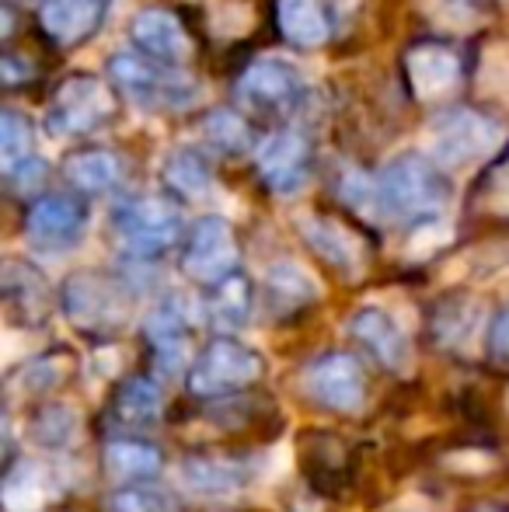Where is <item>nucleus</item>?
Returning <instances> with one entry per match:
<instances>
[{
  "label": "nucleus",
  "mask_w": 509,
  "mask_h": 512,
  "mask_svg": "<svg viewBox=\"0 0 509 512\" xmlns=\"http://www.w3.org/2000/svg\"><path fill=\"white\" fill-rule=\"evenodd\" d=\"M489 356L496 363H509V304L489 324Z\"/></svg>",
  "instance_id": "32"
},
{
  "label": "nucleus",
  "mask_w": 509,
  "mask_h": 512,
  "mask_svg": "<svg viewBox=\"0 0 509 512\" xmlns=\"http://www.w3.org/2000/svg\"><path fill=\"white\" fill-rule=\"evenodd\" d=\"M129 39L143 56L168 67H182L192 56V42L185 25L178 21V14L164 11V7H143L129 21Z\"/></svg>",
  "instance_id": "15"
},
{
  "label": "nucleus",
  "mask_w": 509,
  "mask_h": 512,
  "mask_svg": "<svg viewBox=\"0 0 509 512\" xmlns=\"http://www.w3.org/2000/svg\"><path fill=\"white\" fill-rule=\"evenodd\" d=\"M377 213L394 220H429L450 199V185L443 168L422 154H401L384 164L374 182Z\"/></svg>",
  "instance_id": "1"
},
{
  "label": "nucleus",
  "mask_w": 509,
  "mask_h": 512,
  "mask_svg": "<svg viewBox=\"0 0 509 512\" xmlns=\"http://www.w3.org/2000/svg\"><path fill=\"white\" fill-rule=\"evenodd\" d=\"M419 7L426 11V18L454 32L478 28L485 18V0H419Z\"/></svg>",
  "instance_id": "30"
},
{
  "label": "nucleus",
  "mask_w": 509,
  "mask_h": 512,
  "mask_svg": "<svg viewBox=\"0 0 509 512\" xmlns=\"http://www.w3.org/2000/svg\"><path fill=\"white\" fill-rule=\"evenodd\" d=\"M464 63L457 56V49H450L447 42L422 39L415 46H408L405 53V81L415 102L422 105H443L457 88H461Z\"/></svg>",
  "instance_id": "9"
},
{
  "label": "nucleus",
  "mask_w": 509,
  "mask_h": 512,
  "mask_svg": "<svg viewBox=\"0 0 509 512\" xmlns=\"http://www.w3.org/2000/svg\"><path fill=\"white\" fill-rule=\"evenodd\" d=\"M349 328H353V335L367 345V352L381 366H387V370H408V363H412L408 335L384 307H360Z\"/></svg>",
  "instance_id": "17"
},
{
  "label": "nucleus",
  "mask_w": 509,
  "mask_h": 512,
  "mask_svg": "<svg viewBox=\"0 0 509 512\" xmlns=\"http://www.w3.org/2000/svg\"><path fill=\"white\" fill-rule=\"evenodd\" d=\"M105 471L116 481H147L161 471V453L154 443H143V439H112L105 446Z\"/></svg>",
  "instance_id": "24"
},
{
  "label": "nucleus",
  "mask_w": 509,
  "mask_h": 512,
  "mask_svg": "<svg viewBox=\"0 0 509 512\" xmlns=\"http://www.w3.org/2000/svg\"><path fill=\"white\" fill-rule=\"evenodd\" d=\"M182 269L189 279L203 286H217L238 276V237L224 216H203L189 230L182 251Z\"/></svg>",
  "instance_id": "7"
},
{
  "label": "nucleus",
  "mask_w": 509,
  "mask_h": 512,
  "mask_svg": "<svg viewBox=\"0 0 509 512\" xmlns=\"http://www.w3.org/2000/svg\"><path fill=\"white\" fill-rule=\"evenodd\" d=\"M489 203H492V209H499V213H509V161L496 171V175H492Z\"/></svg>",
  "instance_id": "33"
},
{
  "label": "nucleus",
  "mask_w": 509,
  "mask_h": 512,
  "mask_svg": "<svg viewBox=\"0 0 509 512\" xmlns=\"http://www.w3.org/2000/svg\"><path fill=\"white\" fill-rule=\"evenodd\" d=\"M503 140L506 129L478 108H447L429 126V154L443 171L485 161L503 147Z\"/></svg>",
  "instance_id": "2"
},
{
  "label": "nucleus",
  "mask_w": 509,
  "mask_h": 512,
  "mask_svg": "<svg viewBox=\"0 0 509 512\" xmlns=\"http://www.w3.org/2000/svg\"><path fill=\"white\" fill-rule=\"evenodd\" d=\"M238 98L258 112H290L304 98V77L293 63L279 56H262L241 70Z\"/></svg>",
  "instance_id": "12"
},
{
  "label": "nucleus",
  "mask_w": 509,
  "mask_h": 512,
  "mask_svg": "<svg viewBox=\"0 0 509 512\" xmlns=\"http://www.w3.org/2000/svg\"><path fill=\"white\" fill-rule=\"evenodd\" d=\"M116 418L129 429H147L161 418V391L154 380L133 377L116 394Z\"/></svg>",
  "instance_id": "27"
},
{
  "label": "nucleus",
  "mask_w": 509,
  "mask_h": 512,
  "mask_svg": "<svg viewBox=\"0 0 509 512\" xmlns=\"http://www.w3.org/2000/svg\"><path fill=\"white\" fill-rule=\"evenodd\" d=\"M262 377V356L234 338L210 342L189 366V391L196 398H224Z\"/></svg>",
  "instance_id": "5"
},
{
  "label": "nucleus",
  "mask_w": 509,
  "mask_h": 512,
  "mask_svg": "<svg viewBox=\"0 0 509 512\" xmlns=\"http://www.w3.org/2000/svg\"><path fill=\"white\" fill-rule=\"evenodd\" d=\"M112 0H42L39 25L60 49H77L102 32Z\"/></svg>",
  "instance_id": "14"
},
{
  "label": "nucleus",
  "mask_w": 509,
  "mask_h": 512,
  "mask_svg": "<svg viewBox=\"0 0 509 512\" xmlns=\"http://www.w3.org/2000/svg\"><path fill=\"white\" fill-rule=\"evenodd\" d=\"M276 32L297 49H318L332 39V21L321 0H276Z\"/></svg>",
  "instance_id": "19"
},
{
  "label": "nucleus",
  "mask_w": 509,
  "mask_h": 512,
  "mask_svg": "<svg viewBox=\"0 0 509 512\" xmlns=\"http://www.w3.org/2000/svg\"><path fill=\"white\" fill-rule=\"evenodd\" d=\"M63 314L81 331H112L126 317V297L119 283L102 272H77L63 283Z\"/></svg>",
  "instance_id": "8"
},
{
  "label": "nucleus",
  "mask_w": 509,
  "mask_h": 512,
  "mask_svg": "<svg viewBox=\"0 0 509 512\" xmlns=\"http://www.w3.org/2000/svg\"><path fill=\"white\" fill-rule=\"evenodd\" d=\"M203 136L217 154H227V157L245 154L248 143H252L248 122L241 119L238 112H231V108H213L203 119Z\"/></svg>",
  "instance_id": "29"
},
{
  "label": "nucleus",
  "mask_w": 509,
  "mask_h": 512,
  "mask_svg": "<svg viewBox=\"0 0 509 512\" xmlns=\"http://www.w3.org/2000/svg\"><path fill=\"white\" fill-rule=\"evenodd\" d=\"M304 387L318 405L332 411H360L367 401L363 366L349 352H325L304 373Z\"/></svg>",
  "instance_id": "11"
},
{
  "label": "nucleus",
  "mask_w": 509,
  "mask_h": 512,
  "mask_svg": "<svg viewBox=\"0 0 509 512\" xmlns=\"http://www.w3.org/2000/svg\"><path fill=\"white\" fill-rule=\"evenodd\" d=\"M147 338L164 373H178L189 359V317L178 300L164 297L147 314Z\"/></svg>",
  "instance_id": "18"
},
{
  "label": "nucleus",
  "mask_w": 509,
  "mask_h": 512,
  "mask_svg": "<svg viewBox=\"0 0 509 512\" xmlns=\"http://www.w3.org/2000/svg\"><path fill=\"white\" fill-rule=\"evenodd\" d=\"M164 189L178 199H203L213 185V168L196 147H175L161 164Z\"/></svg>",
  "instance_id": "22"
},
{
  "label": "nucleus",
  "mask_w": 509,
  "mask_h": 512,
  "mask_svg": "<svg viewBox=\"0 0 509 512\" xmlns=\"http://www.w3.org/2000/svg\"><path fill=\"white\" fill-rule=\"evenodd\" d=\"M255 168L258 178L269 185V192L297 196L311 171V143L293 129H279L255 150Z\"/></svg>",
  "instance_id": "13"
},
{
  "label": "nucleus",
  "mask_w": 509,
  "mask_h": 512,
  "mask_svg": "<svg viewBox=\"0 0 509 512\" xmlns=\"http://www.w3.org/2000/svg\"><path fill=\"white\" fill-rule=\"evenodd\" d=\"M0 171H4L7 182L18 185V189L39 185L42 171H46L39 150H35L32 122L21 112H14V108H7V112L0 115Z\"/></svg>",
  "instance_id": "16"
},
{
  "label": "nucleus",
  "mask_w": 509,
  "mask_h": 512,
  "mask_svg": "<svg viewBox=\"0 0 509 512\" xmlns=\"http://www.w3.org/2000/svg\"><path fill=\"white\" fill-rule=\"evenodd\" d=\"M265 293H269L276 310H293L304 307L318 297V283L311 279V272L297 262H276L265 272Z\"/></svg>",
  "instance_id": "26"
},
{
  "label": "nucleus",
  "mask_w": 509,
  "mask_h": 512,
  "mask_svg": "<svg viewBox=\"0 0 509 512\" xmlns=\"http://www.w3.org/2000/svg\"><path fill=\"white\" fill-rule=\"evenodd\" d=\"M53 495V485H49V471L35 460H21L7 471L4 478V509L7 512H39Z\"/></svg>",
  "instance_id": "23"
},
{
  "label": "nucleus",
  "mask_w": 509,
  "mask_h": 512,
  "mask_svg": "<svg viewBox=\"0 0 509 512\" xmlns=\"http://www.w3.org/2000/svg\"><path fill=\"white\" fill-rule=\"evenodd\" d=\"M123 157L109 147H84L63 161V175L81 196H102L123 182Z\"/></svg>",
  "instance_id": "20"
},
{
  "label": "nucleus",
  "mask_w": 509,
  "mask_h": 512,
  "mask_svg": "<svg viewBox=\"0 0 509 512\" xmlns=\"http://www.w3.org/2000/svg\"><path fill=\"white\" fill-rule=\"evenodd\" d=\"M88 230V203L77 192H49L39 196L25 213V234L35 248L63 251L74 248Z\"/></svg>",
  "instance_id": "10"
},
{
  "label": "nucleus",
  "mask_w": 509,
  "mask_h": 512,
  "mask_svg": "<svg viewBox=\"0 0 509 512\" xmlns=\"http://www.w3.org/2000/svg\"><path fill=\"white\" fill-rule=\"evenodd\" d=\"M112 108H116V98L102 77L74 74L56 88L46 126L53 136H88L112 119Z\"/></svg>",
  "instance_id": "4"
},
{
  "label": "nucleus",
  "mask_w": 509,
  "mask_h": 512,
  "mask_svg": "<svg viewBox=\"0 0 509 512\" xmlns=\"http://www.w3.org/2000/svg\"><path fill=\"white\" fill-rule=\"evenodd\" d=\"M300 230H304L307 244H311L314 251H318L325 262L339 265L342 272H356L360 269V244L353 241V237L346 234V230L339 227V223L332 220H318V216H311V220L300 223Z\"/></svg>",
  "instance_id": "25"
},
{
  "label": "nucleus",
  "mask_w": 509,
  "mask_h": 512,
  "mask_svg": "<svg viewBox=\"0 0 509 512\" xmlns=\"http://www.w3.org/2000/svg\"><path fill=\"white\" fill-rule=\"evenodd\" d=\"M178 481L199 499H231L245 488V471L224 457H189L178 467Z\"/></svg>",
  "instance_id": "21"
},
{
  "label": "nucleus",
  "mask_w": 509,
  "mask_h": 512,
  "mask_svg": "<svg viewBox=\"0 0 509 512\" xmlns=\"http://www.w3.org/2000/svg\"><path fill=\"white\" fill-rule=\"evenodd\" d=\"M116 230L133 255L154 258L168 251L182 234V213L164 196H136L116 209Z\"/></svg>",
  "instance_id": "6"
},
{
  "label": "nucleus",
  "mask_w": 509,
  "mask_h": 512,
  "mask_svg": "<svg viewBox=\"0 0 509 512\" xmlns=\"http://www.w3.org/2000/svg\"><path fill=\"white\" fill-rule=\"evenodd\" d=\"M109 77L126 98L143 108H189L199 98L189 74L143 53H116L109 60Z\"/></svg>",
  "instance_id": "3"
},
{
  "label": "nucleus",
  "mask_w": 509,
  "mask_h": 512,
  "mask_svg": "<svg viewBox=\"0 0 509 512\" xmlns=\"http://www.w3.org/2000/svg\"><path fill=\"white\" fill-rule=\"evenodd\" d=\"M206 310H210V321L220 324V328H241L248 321V314H252V286H248V279L238 272V276L210 286Z\"/></svg>",
  "instance_id": "28"
},
{
  "label": "nucleus",
  "mask_w": 509,
  "mask_h": 512,
  "mask_svg": "<svg viewBox=\"0 0 509 512\" xmlns=\"http://www.w3.org/2000/svg\"><path fill=\"white\" fill-rule=\"evenodd\" d=\"M105 509H109V512H175L168 495L157 492V488H150V485L119 488V492L109 495Z\"/></svg>",
  "instance_id": "31"
}]
</instances>
